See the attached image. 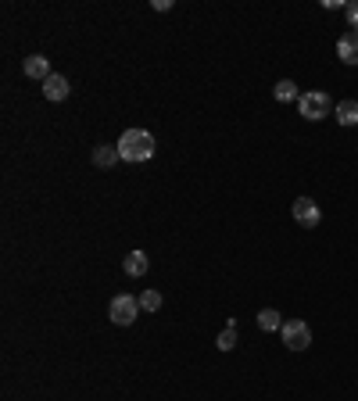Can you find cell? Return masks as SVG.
Wrapping results in <instances>:
<instances>
[{"label": "cell", "mask_w": 358, "mask_h": 401, "mask_svg": "<svg viewBox=\"0 0 358 401\" xmlns=\"http://www.w3.org/2000/svg\"><path fill=\"white\" fill-rule=\"evenodd\" d=\"M294 222H301V226H319L322 222V212H319V204L312 201V197H297L294 201Z\"/></svg>", "instance_id": "obj_5"}, {"label": "cell", "mask_w": 358, "mask_h": 401, "mask_svg": "<svg viewBox=\"0 0 358 401\" xmlns=\"http://www.w3.org/2000/svg\"><path fill=\"white\" fill-rule=\"evenodd\" d=\"M140 308H144V312H158V308H161V294H158V290H144V294H140Z\"/></svg>", "instance_id": "obj_15"}, {"label": "cell", "mask_w": 358, "mask_h": 401, "mask_svg": "<svg viewBox=\"0 0 358 401\" xmlns=\"http://www.w3.org/2000/svg\"><path fill=\"white\" fill-rule=\"evenodd\" d=\"M22 72H26L29 79H44V83H47V79L54 76V72H51V61H47L44 54H33V58H26Z\"/></svg>", "instance_id": "obj_7"}, {"label": "cell", "mask_w": 358, "mask_h": 401, "mask_svg": "<svg viewBox=\"0 0 358 401\" xmlns=\"http://www.w3.org/2000/svg\"><path fill=\"white\" fill-rule=\"evenodd\" d=\"M344 15H347V26H351V29L358 33V0H354V4H347V8H344Z\"/></svg>", "instance_id": "obj_16"}, {"label": "cell", "mask_w": 358, "mask_h": 401, "mask_svg": "<svg viewBox=\"0 0 358 401\" xmlns=\"http://www.w3.org/2000/svg\"><path fill=\"white\" fill-rule=\"evenodd\" d=\"M337 122L340 126H358V101H340L337 104Z\"/></svg>", "instance_id": "obj_11"}, {"label": "cell", "mask_w": 358, "mask_h": 401, "mask_svg": "<svg viewBox=\"0 0 358 401\" xmlns=\"http://www.w3.org/2000/svg\"><path fill=\"white\" fill-rule=\"evenodd\" d=\"M337 54H340L344 65H358V33H354V29L344 33V36L337 40Z\"/></svg>", "instance_id": "obj_6"}, {"label": "cell", "mask_w": 358, "mask_h": 401, "mask_svg": "<svg viewBox=\"0 0 358 401\" xmlns=\"http://www.w3.org/2000/svg\"><path fill=\"white\" fill-rule=\"evenodd\" d=\"M122 269H126L129 276H144V272H147V254H144V251H129L126 262H122Z\"/></svg>", "instance_id": "obj_10"}, {"label": "cell", "mask_w": 358, "mask_h": 401, "mask_svg": "<svg viewBox=\"0 0 358 401\" xmlns=\"http://www.w3.org/2000/svg\"><path fill=\"white\" fill-rule=\"evenodd\" d=\"M258 326H262L265 333H276V330H283V319H279L276 308H262V312H258Z\"/></svg>", "instance_id": "obj_12"}, {"label": "cell", "mask_w": 358, "mask_h": 401, "mask_svg": "<svg viewBox=\"0 0 358 401\" xmlns=\"http://www.w3.org/2000/svg\"><path fill=\"white\" fill-rule=\"evenodd\" d=\"M272 97H276V101H301V90H297L294 79H279V83L272 86Z\"/></svg>", "instance_id": "obj_9"}, {"label": "cell", "mask_w": 358, "mask_h": 401, "mask_svg": "<svg viewBox=\"0 0 358 401\" xmlns=\"http://www.w3.org/2000/svg\"><path fill=\"white\" fill-rule=\"evenodd\" d=\"M115 147H119V158L122 162H133L136 165V162H147L154 154V137L147 129H126Z\"/></svg>", "instance_id": "obj_1"}, {"label": "cell", "mask_w": 358, "mask_h": 401, "mask_svg": "<svg viewBox=\"0 0 358 401\" xmlns=\"http://www.w3.org/2000/svg\"><path fill=\"white\" fill-rule=\"evenodd\" d=\"M215 344H219V351H233L237 347V322H226V330L219 333Z\"/></svg>", "instance_id": "obj_14"}, {"label": "cell", "mask_w": 358, "mask_h": 401, "mask_svg": "<svg viewBox=\"0 0 358 401\" xmlns=\"http://www.w3.org/2000/svg\"><path fill=\"white\" fill-rule=\"evenodd\" d=\"M140 312H144V308H140V301H136L133 294H115V297H111V322H115V326L136 322Z\"/></svg>", "instance_id": "obj_3"}, {"label": "cell", "mask_w": 358, "mask_h": 401, "mask_svg": "<svg viewBox=\"0 0 358 401\" xmlns=\"http://www.w3.org/2000/svg\"><path fill=\"white\" fill-rule=\"evenodd\" d=\"M297 108H301V115H304L308 122H319V119L333 115V101H329V94H322V90H312V94H301Z\"/></svg>", "instance_id": "obj_2"}, {"label": "cell", "mask_w": 358, "mask_h": 401, "mask_svg": "<svg viewBox=\"0 0 358 401\" xmlns=\"http://www.w3.org/2000/svg\"><path fill=\"white\" fill-rule=\"evenodd\" d=\"M283 344H287L290 351H304V347L312 344V330H308V322H301V319H287V322H283Z\"/></svg>", "instance_id": "obj_4"}, {"label": "cell", "mask_w": 358, "mask_h": 401, "mask_svg": "<svg viewBox=\"0 0 358 401\" xmlns=\"http://www.w3.org/2000/svg\"><path fill=\"white\" fill-rule=\"evenodd\" d=\"M115 162H119V147H97L94 151V165L97 169H111Z\"/></svg>", "instance_id": "obj_13"}, {"label": "cell", "mask_w": 358, "mask_h": 401, "mask_svg": "<svg viewBox=\"0 0 358 401\" xmlns=\"http://www.w3.org/2000/svg\"><path fill=\"white\" fill-rule=\"evenodd\" d=\"M44 97H47V101H65V97H69V79L54 72V76L44 83Z\"/></svg>", "instance_id": "obj_8"}]
</instances>
